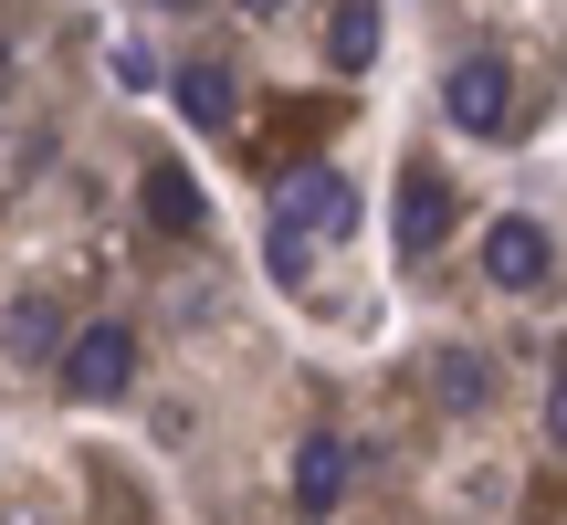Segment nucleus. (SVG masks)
Wrapping results in <instances>:
<instances>
[{
  "label": "nucleus",
  "mask_w": 567,
  "mask_h": 525,
  "mask_svg": "<svg viewBox=\"0 0 567 525\" xmlns=\"http://www.w3.org/2000/svg\"><path fill=\"white\" fill-rule=\"evenodd\" d=\"M126 379H137V337H126L116 316L74 326V347H63V389H74V400H116Z\"/></svg>",
  "instance_id": "nucleus-1"
},
{
  "label": "nucleus",
  "mask_w": 567,
  "mask_h": 525,
  "mask_svg": "<svg viewBox=\"0 0 567 525\" xmlns=\"http://www.w3.org/2000/svg\"><path fill=\"white\" fill-rule=\"evenodd\" d=\"M442 116H452V126H473V137H494V126L515 116V74H505L494 53L452 63V84H442Z\"/></svg>",
  "instance_id": "nucleus-2"
},
{
  "label": "nucleus",
  "mask_w": 567,
  "mask_h": 525,
  "mask_svg": "<svg viewBox=\"0 0 567 525\" xmlns=\"http://www.w3.org/2000/svg\"><path fill=\"white\" fill-rule=\"evenodd\" d=\"M547 262H557V253H547V231H536V222H494V231H484V274L505 284V295H536Z\"/></svg>",
  "instance_id": "nucleus-3"
},
{
  "label": "nucleus",
  "mask_w": 567,
  "mask_h": 525,
  "mask_svg": "<svg viewBox=\"0 0 567 525\" xmlns=\"http://www.w3.org/2000/svg\"><path fill=\"white\" fill-rule=\"evenodd\" d=\"M347 473H358V452H347L337 431H305V442H295V505L326 515V505L347 494Z\"/></svg>",
  "instance_id": "nucleus-4"
},
{
  "label": "nucleus",
  "mask_w": 567,
  "mask_h": 525,
  "mask_svg": "<svg viewBox=\"0 0 567 525\" xmlns=\"http://www.w3.org/2000/svg\"><path fill=\"white\" fill-rule=\"evenodd\" d=\"M284 222H316V231H358V189L337 168H295L284 179Z\"/></svg>",
  "instance_id": "nucleus-5"
},
{
  "label": "nucleus",
  "mask_w": 567,
  "mask_h": 525,
  "mask_svg": "<svg viewBox=\"0 0 567 525\" xmlns=\"http://www.w3.org/2000/svg\"><path fill=\"white\" fill-rule=\"evenodd\" d=\"M442 231H452V189L431 168H410L400 179V253H442Z\"/></svg>",
  "instance_id": "nucleus-6"
},
{
  "label": "nucleus",
  "mask_w": 567,
  "mask_h": 525,
  "mask_svg": "<svg viewBox=\"0 0 567 525\" xmlns=\"http://www.w3.org/2000/svg\"><path fill=\"white\" fill-rule=\"evenodd\" d=\"M326 53H337V74H368V63H379V0H337Z\"/></svg>",
  "instance_id": "nucleus-7"
},
{
  "label": "nucleus",
  "mask_w": 567,
  "mask_h": 525,
  "mask_svg": "<svg viewBox=\"0 0 567 525\" xmlns=\"http://www.w3.org/2000/svg\"><path fill=\"white\" fill-rule=\"evenodd\" d=\"M137 200H147V222H158V231H200V189H189V168H147Z\"/></svg>",
  "instance_id": "nucleus-8"
},
{
  "label": "nucleus",
  "mask_w": 567,
  "mask_h": 525,
  "mask_svg": "<svg viewBox=\"0 0 567 525\" xmlns=\"http://www.w3.org/2000/svg\"><path fill=\"white\" fill-rule=\"evenodd\" d=\"M53 347H74V337H63V316H53V305H11V358H53Z\"/></svg>",
  "instance_id": "nucleus-9"
},
{
  "label": "nucleus",
  "mask_w": 567,
  "mask_h": 525,
  "mask_svg": "<svg viewBox=\"0 0 567 525\" xmlns=\"http://www.w3.org/2000/svg\"><path fill=\"white\" fill-rule=\"evenodd\" d=\"M179 105H189L200 126H221V116H231V74H221V63H189V74H179Z\"/></svg>",
  "instance_id": "nucleus-10"
},
{
  "label": "nucleus",
  "mask_w": 567,
  "mask_h": 525,
  "mask_svg": "<svg viewBox=\"0 0 567 525\" xmlns=\"http://www.w3.org/2000/svg\"><path fill=\"white\" fill-rule=\"evenodd\" d=\"M105 74H116L126 95H158V84H168V63L147 53V42H116V53H105Z\"/></svg>",
  "instance_id": "nucleus-11"
},
{
  "label": "nucleus",
  "mask_w": 567,
  "mask_h": 525,
  "mask_svg": "<svg viewBox=\"0 0 567 525\" xmlns=\"http://www.w3.org/2000/svg\"><path fill=\"white\" fill-rule=\"evenodd\" d=\"M442 389L473 410V400H484V358H442Z\"/></svg>",
  "instance_id": "nucleus-12"
},
{
  "label": "nucleus",
  "mask_w": 567,
  "mask_h": 525,
  "mask_svg": "<svg viewBox=\"0 0 567 525\" xmlns=\"http://www.w3.org/2000/svg\"><path fill=\"white\" fill-rule=\"evenodd\" d=\"M547 442L567 452V368H557V389H547Z\"/></svg>",
  "instance_id": "nucleus-13"
},
{
  "label": "nucleus",
  "mask_w": 567,
  "mask_h": 525,
  "mask_svg": "<svg viewBox=\"0 0 567 525\" xmlns=\"http://www.w3.org/2000/svg\"><path fill=\"white\" fill-rule=\"evenodd\" d=\"M231 11H252V21H274V11H284V0H231Z\"/></svg>",
  "instance_id": "nucleus-14"
},
{
  "label": "nucleus",
  "mask_w": 567,
  "mask_h": 525,
  "mask_svg": "<svg viewBox=\"0 0 567 525\" xmlns=\"http://www.w3.org/2000/svg\"><path fill=\"white\" fill-rule=\"evenodd\" d=\"M158 11H179V0H158Z\"/></svg>",
  "instance_id": "nucleus-15"
}]
</instances>
